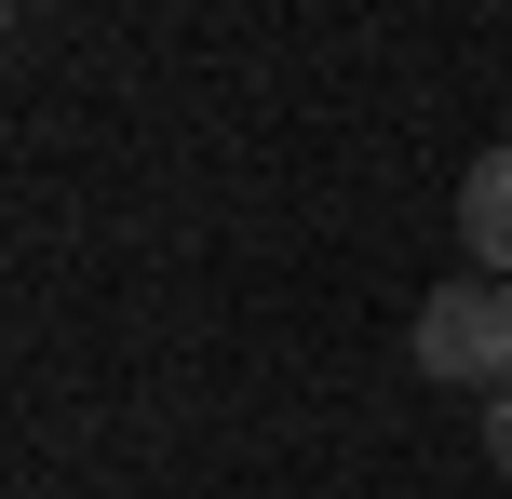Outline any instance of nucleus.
<instances>
[{"label":"nucleus","instance_id":"obj_1","mask_svg":"<svg viewBox=\"0 0 512 499\" xmlns=\"http://www.w3.org/2000/svg\"><path fill=\"white\" fill-rule=\"evenodd\" d=\"M405 365L445 378V392H512V284H486V270L432 284L405 324Z\"/></svg>","mask_w":512,"mask_h":499},{"label":"nucleus","instance_id":"obj_3","mask_svg":"<svg viewBox=\"0 0 512 499\" xmlns=\"http://www.w3.org/2000/svg\"><path fill=\"white\" fill-rule=\"evenodd\" d=\"M486 459L512 473V392H486Z\"/></svg>","mask_w":512,"mask_h":499},{"label":"nucleus","instance_id":"obj_2","mask_svg":"<svg viewBox=\"0 0 512 499\" xmlns=\"http://www.w3.org/2000/svg\"><path fill=\"white\" fill-rule=\"evenodd\" d=\"M459 257L486 270V284H512V149H486L459 176Z\"/></svg>","mask_w":512,"mask_h":499}]
</instances>
